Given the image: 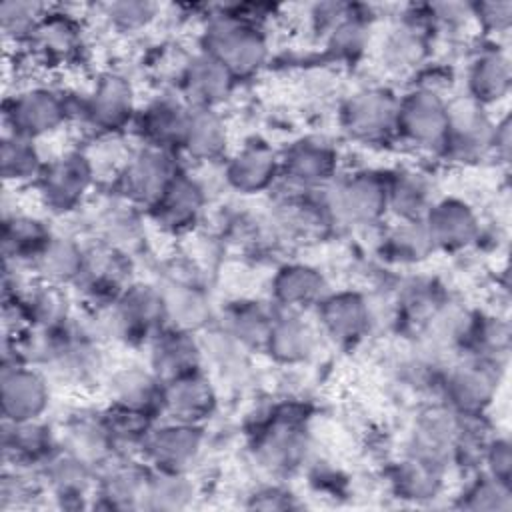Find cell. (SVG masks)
Here are the masks:
<instances>
[{"label": "cell", "instance_id": "6da1fadb", "mask_svg": "<svg viewBox=\"0 0 512 512\" xmlns=\"http://www.w3.org/2000/svg\"><path fill=\"white\" fill-rule=\"evenodd\" d=\"M198 48L220 60L238 82L258 76L272 58L268 28L242 16L234 4L208 6Z\"/></svg>", "mask_w": 512, "mask_h": 512}, {"label": "cell", "instance_id": "7a4b0ae2", "mask_svg": "<svg viewBox=\"0 0 512 512\" xmlns=\"http://www.w3.org/2000/svg\"><path fill=\"white\" fill-rule=\"evenodd\" d=\"M308 412L294 400L268 408L250 432V452L260 468L274 476L300 470L310 454Z\"/></svg>", "mask_w": 512, "mask_h": 512}, {"label": "cell", "instance_id": "3957f363", "mask_svg": "<svg viewBox=\"0 0 512 512\" xmlns=\"http://www.w3.org/2000/svg\"><path fill=\"white\" fill-rule=\"evenodd\" d=\"M96 336L126 346H144L168 326L158 284L134 280L108 308L86 314Z\"/></svg>", "mask_w": 512, "mask_h": 512}, {"label": "cell", "instance_id": "277c9868", "mask_svg": "<svg viewBox=\"0 0 512 512\" xmlns=\"http://www.w3.org/2000/svg\"><path fill=\"white\" fill-rule=\"evenodd\" d=\"M74 92V122L94 140L120 138L132 130L140 102L134 82L118 70L100 72L88 88Z\"/></svg>", "mask_w": 512, "mask_h": 512}, {"label": "cell", "instance_id": "5b68a950", "mask_svg": "<svg viewBox=\"0 0 512 512\" xmlns=\"http://www.w3.org/2000/svg\"><path fill=\"white\" fill-rule=\"evenodd\" d=\"M74 122V92L48 84L32 82L16 88L4 98V132L20 134L40 142Z\"/></svg>", "mask_w": 512, "mask_h": 512}, {"label": "cell", "instance_id": "8992f818", "mask_svg": "<svg viewBox=\"0 0 512 512\" xmlns=\"http://www.w3.org/2000/svg\"><path fill=\"white\" fill-rule=\"evenodd\" d=\"M184 166L178 152L138 144L128 150L122 164L108 180V188L114 198L146 214Z\"/></svg>", "mask_w": 512, "mask_h": 512}, {"label": "cell", "instance_id": "52a82bcc", "mask_svg": "<svg viewBox=\"0 0 512 512\" xmlns=\"http://www.w3.org/2000/svg\"><path fill=\"white\" fill-rule=\"evenodd\" d=\"M98 184L96 166L86 148H70L50 158L32 186L40 208L54 218L78 212Z\"/></svg>", "mask_w": 512, "mask_h": 512}, {"label": "cell", "instance_id": "ba28073f", "mask_svg": "<svg viewBox=\"0 0 512 512\" xmlns=\"http://www.w3.org/2000/svg\"><path fill=\"white\" fill-rule=\"evenodd\" d=\"M324 206L334 224L378 226L388 218L386 170L358 168L336 176L322 190Z\"/></svg>", "mask_w": 512, "mask_h": 512}, {"label": "cell", "instance_id": "9c48e42d", "mask_svg": "<svg viewBox=\"0 0 512 512\" xmlns=\"http://www.w3.org/2000/svg\"><path fill=\"white\" fill-rule=\"evenodd\" d=\"M504 368L476 356H454L440 372L436 394L456 414H488L498 396Z\"/></svg>", "mask_w": 512, "mask_h": 512}, {"label": "cell", "instance_id": "30bf717a", "mask_svg": "<svg viewBox=\"0 0 512 512\" xmlns=\"http://www.w3.org/2000/svg\"><path fill=\"white\" fill-rule=\"evenodd\" d=\"M400 94L384 84L352 90L338 106V124L356 144L376 148L396 142V114Z\"/></svg>", "mask_w": 512, "mask_h": 512}, {"label": "cell", "instance_id": "8fae6325", "mask_svg": "<svg viewBox=\"0 0 512 512\" xmlns=\"http://www.w3.org/2000/svg\"><path fill=\"white\" fill-rule=\"evenodd\" d=\"M24 54L46 70H62L84 60L88 50V30L84 18L66 8L48 4L44 16L22 48Z\"/></svg>", "mask_w": 512, "mask_h": 512}, {"label": "cell", "instance_id": "7c38bea8", "mask_svg": "<svg viewBox=\"0 0 512 512\" xmlns=\"http://www.w3.org/2000/svg\"><path fill=\"white\" fill-rule=\"evenodd\" d=\"M496 116L468 96L448 102V128L436 158L452 166H478L492 160Z\"/></svg>", "mask_w": 512, "mask_h": 512}, {"label": "cell", "instance_id": "4fadbf2b", "mask_svg": "<svg viewBox=\"0 0 512 512\" xmlns=\"http://www.w3.org/2000/svg\"><path fill=\"white\" fill-rule=\"evenodd\" d=\"M448 102L450 96L410 84L398 98L396 142L436 158L448 128Z\"/></svg>", "mask_w": 512, "mask_h": 512}, {"label": "cell", "instance_id": "5bb4252c", "mask_svg": "<svg viewBox=\"0 0 512 512\" xmlns=\"http://www.w3.org/2000/svg\"><path fill=\"white\" fill-rule=\"evenodd\" d=\"M134 282V264L130 252L106 242H94L86 248V260L74 290L88 312L112 306Z\"/></svg>", "mask_w": 512, "mask_h": 512}, {"label": "cell", "instance_id": "9a60e30c", "mask_svg": "<svg viewBox=\"0 0 512 512\" xmlns=\"http://www.w3.org/2000/svg\"><path fill=\"white\" fill-rule=\"evenodd\" d=\"M340 174V152L332 140L308 134L280 150V182L288 192H318Z\"/></svg>", "mask_w": 512, "mask_h": 512}, {"label": "cell", "instance_id": "2e32d148", "mask_svg": "<svg viewBox=\"0 0 512 512\" xmlns=\"http://www.w3.org/2000/svg\"><path fill=\"white\" fill-rule=\"evenodd\" d=\"M432 44L418 4H410L382 34L376 56L386 74L414 78L432 60Z\"/></svg>", "mask_w": 512, "mask_h": 512}, {"label": "cell", "instance_id": "e0dca14e", "mask_svg": "<svg viewBox=\"0 0 512 512\" xmlns=\"http://www.w3.org/2000/svg\"><path fill=\"white\" fill-rule=\"evenodd\" d=\"M204 446L206 430L202 424L158 418L140 448V458L152 468L190 472L200 460Z\"/></svg>", "mask_w": 512, "mask_h": 512}, {"label": "cell", "instance_id": "ac0fdd59", "mask_svg": "<svg viewBox=\"0 0 512 512\" xmlns=\"http://www.w3.org/2000/svg\"><path fill=\"white\" fill-rule=\"evenodd\" d=\"M206 206V186L184 166L144 216L164 234L184 236L202 222Z\"/></svg>", "mask_w": 512, "mask_h": 512}, {"label": "cell", "instance_id": "d6986e66", "mask_svg": "<svg viewBox=\"0 0 512 512\" xmlns=\"http://www.w3.org/2000/svg\"><path fill=\"white\" fill-rule=\"evenodd\" d=\"M48 374L26 362L0 364V414L2 420L22 422L44 418L52 400Z\"/></svg>", "mask_w": 512, "mask_h": 512}, {"label": "cell", "instance_id": "ffe728a7", "mask_svg": "<svg viewBox=\"0 0 512 512\" xmlns=\"http://www.w3.org/2000/svg\"><path fill=\"white\" fill-rule=\"evenodd\" d=\"M320 336L340 348H354L374 326L370 300L352 288L332 290L314 310Z\"/></svg>", "mask_w": 512, "mask_h": 512}, {"label": "cell", "instance_id": "44dd1931", "mask_svg": "<svg viewBox=\"0 0 512 512\" xmlns=\"http://www.w3.org/2000/svg\"><path fill=\"white\" fill-rule=\"evenodd\" d=\"M234 74L214 56L196 48L184 56L174 90L192 108H222L238 88Z\"/></svg>", "mask_w": 512, "mask_h": 512}, {"label": "cell", "instance_id": "7402d4cb", "mask_svg": "<svg viewBox=\"0 0 512 512\" xmlns=\"http://www.w3.org/2000/svg\"><path fill=\"white\" fill-rule=\"evenodd\" d=\"M190 108L192 106L174 88L148 98L140 104L132 124L138 144L180 154Z\"/></svg>", "mask_w": 512, "mask_h": 512}, {"label": "cell", "instance_id": "603a6c76", "mask_svg": "<svg viewBox=\"0 0 512 512\" xmlns=\"http://www.w3.org/2000/svg\"><path fill=\"white\" fill-rule=\"evenodd\" d=\"M222 176L240 196L270 192L280 182V150L262 138H250L222 162Z\"/></svg>", "mask_w": 512, "mask_h": 512}, {"label": "cell", "instance_id": "cb8c5ba5", "mask_svg": "<svg viewBox=\"0 0 512 512\" xmlns=\"http://www.w3.org/2000/svg\"><path fill=\"white\" fill-rule=\"evenodd\" d=\"M422 222L436 252L458 254L470 250L478 244L482 232L480 214L458 196H438Z\"/></svg>", "mask_w": 512, "mask_h": 512}, {"label": "cell", "instance_id": "d4e9b609", "mask_svg": "<svg viewBox=\"0 0 512 512\" xmlns=\"http://www.w3.org/2000/svg\"><path fill=\"white\" fill-rule=\"evenodd\" d=\"M512 88V60L502 42L482 40L464 70V96L484 108L502 104Z\"/></svg>", "mask_w": 512, "mask_h": 512}, {"label": "cell", "instance_id": "484cf974", "mask_svg": "<svg viewBox=\"0 0 512 512\" xmlns=\"http://www.w3.org/2000/svg\"><path fill=\"white\" fill-rule=\"evenodd\" d=\"M150 466L134 454H112L96 470L94 508L142 510Z\"/></svg>", "mask_w": 512, "mask_h": 512}, {"label": "cell", "instance_id": "4316f807", "mask_svg": "<svg viewBox=\"0 0 512 512\" xmlns=\"http://www.w3.org/2000/svg\"><path fill=\"white\" fill-rule=\"evenodd\" d=\"M458 426L460 414L444 406L440 400L430 406H424L414 416L404 454L416 456L424 462L450 470Z\"/></svg>", "mask_w": 512, "mask_h": 512}, {"label": "cell", "instance_id": "83f0119b", "mask_svg": "<svg viewBox=\"0 0 512 512\" xmlns=\"http://www.w3.org/2000/svg\"><path fill=\"white\" fill-rule=\"evenodd\" d=\"M44 494L60 508L90 506L96 486V468L62 446L38 468Z\"/></svg>", "mask_w": 512, "mask_h": 512}, {"label": "cell", "instance_id": "f1b7e54d", "mask_svg": "<svg viewBox=\"0 0 512 512\" xmlns=\"http://www.w3.org/2000/svg\"><path fill=\"white\" fill-rule=\"evenodd\" d=\"M218 404V388L208 368H200L164 382L162 418L204 426L218 412Z\"/></svg>", "mask_w": 512, "mask_h": 512}, {"label": "cell", "instance_id": "f546056e", "mask_svg": "<svg viewBox=\"0 0 512 512\" xmlns=\"http://www.w3.org/2000/svg\"><path fill=\"white\" fill-rule=\"evenodd\" d=\"M330 292L326 274L308 262H286L270 278V302L284 312L316 310Z\"/></svg>", "mask_w": 512, "mask_h": 512}, {"label": "cell", "instance_id": "4dcf8cb0", "mask_svg": "<svg viewBox=\"0 0 512 512\" xmlns=\"http://www.w3.org/2000/svg\"><path fill=\"white\" fill-rule=\"evenodd\" d=\"M146 366L162 382L206 368L202 338L198 332L168 324L146 344Z\"/></svg>", "mask_w": 512, "mask_h": 512}, {"label": "cell", "instance_id": "1f68e13d", "mask_svg": "<svg viewBox=\"0 0 512 512\" xmlns=\"http://www.w3.org/2000/svg\"><path fill=\"white\" fill-rule=\"evenodd\" d=\"M0 442L4 464L32 470H38L60 448L58 428L44 418L22 422L2 420Z\"/></svg>", "mask_w": 512, "mask_h": 512}, {"label": "cell", "instance_id": "d6a6232c", "mask_svg": "<svg viewBox=\"0 0 512 512\" xmlns=\"http://www.w3.org/2000/svg\"><path fill=\"white\" fill-rule=\"evenodd\" d=\"M230 154V128L218 108H190L180 156L194 164L224 162Z\"/></svg>", "mask_w": 512, "mask_h": 512}, {"label": "cell", "instance_id": "836d02e7", "mask_svg": "<svg viewBox=\"0 0 512 512\" xmlns=\"http://www.w3.org/2000/svg\"><path fill=\"white\" fill-rule=\"evenodd\" d=\"M54 232L56 230L42 216L18 210L4 212L0 232L4 264L30 272L34 260L46 248Z\"/></svg>", "mask_w": 512, "mask_h": 512}, {"label": "cell", "instance_id": "e575fe53", "mask_svg": "<svg viewBox=\"0 0 512 512\" xmlns=\"http://www.w3.org/2000/svg\"><path fill=\"white\" fill-rule=\"evenodd\" d=\"M108 402L162 418V390L164 382L142 364H126L110 372L106 380Z\"/></svg>", "mask_w": 512, "mask_h": 512}, {"label": "cell", "instance_id": "d590c367", "mask_svg": "<svg viewBox=\"0 0 512 512\" xmlns=\"http://www.w3.org/2000/svg\"><path fill=\"white\" fill-rule=\"evenodd\" d=\"M60 446L84 462L92 464L96 470L104 464L112 454H116L102 408L88 410L80 408L68 414V418L58 428Z\"/></svg>", "mask_w": 512, "mask_h": 512}, {"label": "cell", "instance_id": "8d00e7d4", "mask_svg": "<svg viewBox=\"0 0 512 512\" xmlns=\"http://www.w3.org/2000/svg\"><path fill=\"white\" fill-rule=\"evenodd\" d=\"M318 336V328L304 320L300 312L276 310L264 352L280 366H300L316 354Z\"/></svg>", "mask_w": 512, "mask_h": 512}, {"label": "cell", "instance_id": "74e56055", "mask_svg": "<svg viewBox=\"0 0 512 512\" xmlns=\"http://www.w3.org/2000/svg\"><path fill=\"white\" fill-rule=\"evenodd\" d=\"M386 188L388 216L394 220H422L438 198L430 174L416 166H396L386 170Z\"/></svg>", "mask_w": 512, "mask_h": 512}, {"label": "cell", "instance_id": "f35d334b", "mask_svg": "<svg viewBox=\"0 0 512 512\" xmlns=\"http://www.w3.org/2000/svg\"><path fill=\"white\" fill-rule=\"evenodd\" d=\"M274 316L276 308L272 302L264 304L252 298H238L224 306L218 328L248 352L264 350Z\"/></svg>", "mask_w": 512, "mask_h": 512}, {"label": "cell", "instance_id": "ab89813d", "mask_svg": "<svg viewBox=\"0 0 512 512\" xmlns=\"http://www.w3.org/2000/svg\"><path fill=\"white\" fill-rule=\"evenodd\" d=\"M158 288L164 298L166 318L170 326L200 332L208 326L212 308L206 292L188 278H166Z\"/></svg>", "mask_w": 512, "mask_h": 512}, {"label": "cell", "instance_id": "60d3db41", "mask_svg": "<svg viewBox=\"0 0 512 512\" xmlns=\"http://www.w3.org/2000/svg\"><path fill=\"white\" fill-rule=\"evenodd\" d=\"M446 468L404 454L388 470V486L394 496L408 502H428L438 498L446 486Z\"/></svg>", "mask_w": 512, "mask_h": 512}, {"label": "cell", "instance_id": "b9f144b4", "mask_svg": "<svg viewBox=\"0 0 512 512\" xmlns=\"http://www.w3.org/2000/svg\"><path fill=\"white\" fill-rule=\"evenodd\" d=\"M86 244L78 238L54 232L46 248L34 260L30 274L36 280L72 288L78 280L84 260H86Z\"/></svg>", "mask_w": 512, "mask_h": 512}, {"label": "cell", "instance_id": "7bdbcfd3", "mask_svg": "<svg viewBox=\"0 0 512 512\" xmlns=\"http://www.w3.org/2000/svg\"><path fill=\"white\" fill-rule=\"evenodd\" d=\"M510 344H512V330L506 316L498 312L472 310L460 354L476 356V358L506 366L510 356Z\"/></svg>", "mask_w": 512, "mask_h": 512}, {"label": "cell", "instance_id": "ee69618b", "mask_svg": "<svg viewBox=\"0 0 512 512\" xmlns=\"http://www.w3.org/2000/svg\"><path fill=\"white\" fill-rule=\"evenodd\" d=\"M46 158L36 140L4 132L0 140V176L6 186H34L40 178Z\"/></svg>", "mask_w": 512, "mask_h": 512}, {"label": "cell", "instance_id": "f6af8a7d", "mask_svg": "<svg viewBox=\"0 0 512 512\" xmlns=\"http://www.w3.org/2000/svg\"><path fill=\"white\" fill-rule=\"evenodd\" d=\"M434 252V244L422 220H394L380 238V254L392 264H420Z\"/></svg>", "mask_w": 512, "mask_h": 512}, {"label": "cell", "instance_id": "bcb514c9", "mask_svg": "<svg viewBox=\"0 0 512 512\" xmlns=\"http://www.w3.org/2000/svg\"><path fill=\"white\" fill-rule=\"evenodd\" d=\"M446 298L448 296H444L442 286L434 278H408L402 286H398L396 318L408 330H414L418 334L426 320L438 310V306Z\"/></svg>", "mask_w": 512, "mask_h": 512}, {"label": "cell", "instance_id": "7dc6e473", "mask_svg": "<svg viewBox=\"0 0 512 512\" xmlns=\"http://www.w3.org/2000/svg\"><path fill=\"white\" fill-rule=\"evenodd\" d=\"M194 496L196 486L190 480V472L160 470L150 466L142 498V510H182L192 504Z\"/></svg>", "mask_w": 512, "mask_h": 512}, {"label": "cell", "instance_id": "c3c4849f", "mask_svg": "<svg viewBox=\"0 0 512 512\" xmlns=\"http://www.w3.org/2000/svg\"><path fill=\"white\" fill-rule=\"evenodd\" d=\"M104 422L112 440V446L116 454H134L140 456V448L152 428V424L158 418H152L148 414L128 410L116 404H106L102 408Z\"/></svg>", "mask_w": 512, "mask_h": 512}, {"label": "cell", "instance_id": "681fc988", "mask_svg": "<svg viewBox=\"0 0 512 512\" xmlns=\"http://www.w3.org/2000/svg\"><path fill=\"white\" fill-rule=\"evenodd\" d=\"M456 506L462 510L508 512L512 508V484L484 470L472 472L464 490L458 494Z\"/></svg>", "mask_w": 512, "mask_h": 512}, {"label": "cell", "instance_id": "f907efd6", "mask_svg": "<svg viewBox=\"0 0 512 512\" xmlns=\"http://www.w3.org/2000/svg\"><path fill=\"white\" fill-rule=\"evenodd\" d=\"M110 30L122 36L146 32L162 14V6L150 0H116L98 6Z\"/></svg>", "mask_w": 512, "mask_h": 512}, {"label": "cell", "instance_id": "816d5d0a", "mask_svg": "<svg viewBox=\"0 0 512 512\" xmlns=\"http://www.w3.org/2000/svg\"><path fill=\"white\" fill-rule=\"evenodd\" d=\"M48 4L36 0H4L0 4V30L6 42L24 48Z\"/></svg>", "mask_w": 512, "mask_h": 512}, {"label": "cell", "instance_id": "f5cc1de1", "mask_svg": "<svg viewBox=\"0 0 512 512\" xmlns=\"http://www.w3.org/2000/svg\"><path fill=\"white\" fill-rule=\"evenodd\" d=\"M472 24L480 30L482 40L502 42L512 28V2L510 0H484L470 2Z\"/></svg>", "mask_w": 512, "mask_h": 512}, {"label": "cell", "instance_id": "db71d44e", "mask_svg": "<svg viewBox=\"0 0 512 512\" xmlns=\"http://www.w3.org/2000/svg\"><path fill=\"white\" fill-rule=\"evenodd\" d=\"M482 470L512 484V444L506 434H494L482 462Z\"/></svg>", "mask_w": 512, "mask_h": 512}, {"label": "cell", "instance_id": "11a10c76", "mask_svg": "<svg viewBox=\"0 0 512 512\" xmlns=\"http://www.w3.org/2000/svg\"><path fill=\"white\" fill-rule=\"evenodd\" d=\"M248 508H258V510H296L300 508V502L296 500L294 492L280 484H266L256 488L248 496Z\"/></svg>", "mask_w": 512, "mask_h": 512}, {"label": "cell", "instance_id": "9f6ffc18", "mask_svg": "<svg viewBox=\"0 0 512 512\" xmlns=\"http://www.w3.org/2000/svg\"><path fill=\"white\" fill-rule=\"evenodd\" d=\"M510 142H512L510 116L508 114L496 116V128H494V140H492V160L494 162L508 166L510 150H512Z\"/></svg>", "mask_w": 512, "mask_h": 512}]
</instances>
